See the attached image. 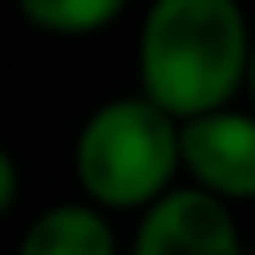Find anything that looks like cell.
I'll return each instance as SVG.
<instances>
[{
    "instance_id": "8992f818",
    "label": "cell",
    "mask_w": 255,
    "mask_h": 255,
    "mask_svg": "<svg viewBox=\"0 0 255 255\" xmlns=\"http://www.w3.org/2000/svg\"><path fill=\"white\" fill-rule=\"evenodd\" d=\"M13 4L30 30L51 38L98 34L128 9V0H13Z\"/></svg>"
},
{
    "instance_id": "5b68a950",
    "label": "cell",
    "mask_w": 255,
    "mask_h": 255,
    "mask_svg": "<svg viewBox=\"0 0 255 255\" xmlns=\"http://www.w3.org/2000/svg\"><path fill=\"white\" fill-rule=\"evenodd\" d=\"M17 255H119V238L102 209L73 200L38 213L21 234Z\"/></svg>"
},
{
    "instance_id": "3957f363",
    "label": "cell",
    "mask_w": 255,
    "mask_h": 255,
    "mask_svg": "<svg viewBox=\"0 0 255 255\" xmlns=\"http://www.w3.org/2000/svg\"><path fill=\"white\" fill-rule=\"evenodd\" d=\"M179 174L187 187L243 204L255 196V124L247 111L221 107L179 119Z\"/></svg>"
},
{
    "instance_id": "277c9868",
    "label": "cell",
    "mask_w": 255,
    "mask_h": 255,
    "mask_svg": "<svg viewBox=\"0 0 255 255\" xmlns=\"http://www.w3.org/2000/svg\"><path fill=\"white\" fill-rule=\"evenodd\" d=\"M128 255H247L234 204L174 183L140 209Z\"/></svg>"
},
{
    "instance_id": "52a82bcc",
    "label": "cell",
    "mask_w": 255,
    "mask_h": 255,
    "mask_svg": "<svg viewBox=\"0 0 255 255\" xmlns=\"http://www.w3.org/2000/svg\"><path fill=\"white\" fill-rule=\"evenodd\" d=\"M17 187H21V174H17V162H13V153L4 145H0V217L13 209V200H17Z\"/></svg>"
},
{
    "instance_id": "6da1fadb",
    "label": "cell",
    "mask_w": 255,
    "mask_h": 255,
    "mask_svg": "<svg viewBox=\"0 0 255 255\" xmlns=\"http://www.w3.org/2000/svg\"><path fill=\"white\" fill-rule=\"evenodd\" d=\"M251 68L238 0H153L136 34V94L170 119L234 107Z\"/></svg>"
},
{
    "instance_id": "7a4b0ae2",
    "label": "cell",
    "mask_w": 255,
    "mask_h": 255,
    "mask_svg": "<svg viewBox=\"0 0 255 255\" xmlns=\"http://www.w3.org/2000/svg\"><path fill=\"white\" fill-rule=\"evenodd\" d=\"M73 174L85 204L102 213H140L179 174V119L140 94L111 98L73 140Z\"/></svg>"
}]
</instances>
